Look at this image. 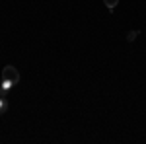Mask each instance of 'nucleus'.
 <instances>
[{"instance_id": "nucleus-1", "label": "nucleus", "mask_w": 146, "mask_h": 144, "mask_svg": "<svg viewBox=\"0 0 146 144\" xmlns=\"http://www.w3.org/2000/svg\"><path fill=\"white\" fill-rule=\"evenodd\" d=\"M20 82V72L18 68L12 66V64H6L4 70H2V86H0V96H6L16 84Z\"/></svg>"}, {"instance_id": "nucleus-2", "label": "nucleus", "mask_w": 146, "mask_h": 144, "mask_svg": "<svg viewBox=\"0 0 146 144\" xmlns=\"http://www.w3.org/2000/svg\"><path fill=\"white\" fill-rule=\"evenodd\" d=\"M103 4H105V8L111 12H115V8H117V4H119V0H103Z\"/></svg>"}, {"instance_id": "nucleus-3", "label": "nucleus", "mask_w": 146, "mask_h": 144, "mask_svg": "<svg viewBox=\"0 0 146 144\" xmlns=\"http://www.w3.org/2000/svg\"><path fill=\"white\" fill-rule=\"evenodd\" d=\"M8 111V101H6V96H0V115H4Z\"/></svg>"}, {"instance_id": "nucleus-4", "label": "nucleus", "mask_w": 146, "mask_h": 144, "mask_svg": "<svg viewBox=\"0 0 146 144\" xmlns=\"http://www.w3.org/2000/svg\"><path fill=\"white\" fill-rule=\"evenodd\" d=\"M138 35H140V31H138V29H133V31H129V33H127V41H129V43H133V41H135Z\"/></svg>"}]
</instances>
